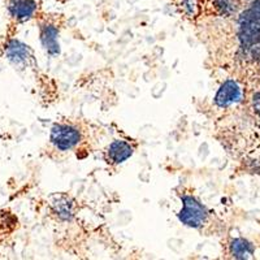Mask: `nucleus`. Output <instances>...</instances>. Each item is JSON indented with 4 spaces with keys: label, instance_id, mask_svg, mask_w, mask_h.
I'll use <instances>...</instances> for the list:
<instances>
[{
    "label": "nucleus",
    "instance_id": "423d86ee",
    "mask_svg": "<svg viewBox=\"0 0 260 260\" xmlns=\"http://www.w3.org/2000/svg\"><path fill=\"white\" fill-rule=\"evenodd\" d=\"M9 13L18 21H27L36 15L37 3L34 0H11Z\"/></svg>",
    "mask_w": 260,
    "mask_h": 260
},
{
    "label": "nucleus",
    "instance_id": "9d476101",
    "mask_svg": "<svg viewBox=\"0 0 260 260\" xmlns=\"http://www.w3.org/2000/svg\"><path fill=\"white\" fill-rule=\"evenodd\" d=\"M8 56L15 64L26 62L31 57V52L27 46L22 45L20 42H12L8 48Z\"/></svg>",
    "mask_w": 260,
    "mask_h": 260
},
{
    "label": "nucleus",
    "instance_id": "39448f33",
    "mask_svg": "<svg viewBox=\"0 0 260 260\" xmlns=\"http://www.w3.org/2000/svg\"><path fill=\"white\" fill-rule=\"evenodd\" d=\"M133 146L125 142V141H121V139L113 141L110 145V147L107 148V159H108L111 164H115V166H118V164L126 161L129 157L133 156Z\"/></svg>",
    "mask_w": 260,
    "mask_h": 260
},
{
    "label": "nucleus",
    "instance_id": "f03ea898",
    "mask_svg": "<svg viewBox=\"0 0 260 260\" xmlns=\"http://www.w3.org/2000/svg\"><path fill=\"white\" fill-rule=\"evenodd\" d=\"M181 201L182 208L178 212V220L183 225L192 229H199L203 226L208 219V211L203 204L192 195H183L181 197Z\"/></svg>",
    "mask_w": 260,
    "mask_h": 260
},
{
    "label": "nucleus",
    "instance_id": "6e6552de",
    "mask_svg": "<svg viewBox=\"0 0 260 260\" xmlns=\"http://www.w3.org/2000/svg\"><path fill=\"white\" fill-rule=\"evenodd\" d=\"M255 248L252 243L245 238H236L231 243V252L236 259H250L254 255Z\"/></svg>",
    "mask_w": 260,
    "mask_h": 260
},
{
    "label": "nucleus",
    "instance_id": "9b49d317",
    "mask_svg": "<svg viewBox=\"0 0 260 260\" xmlns=\"http://www.w3.org/2000/svg\"><path fill=\"white\" fill-rule=\"evenodd\" d=\"M215 8L219 11V13L224 17H229L237 11L236 0H213Z\"/></svg>",
    "mask_w": 260,
    "mask_h": 260
},
{
    "label": "nucleus",
    "instance_id": "20e7f679",
    "mask_svg": "<svg viewBox=\"0 0 260 260\" xmlns=\"http://www.w3.org/2000/svg\"><path fill=\"white\" fill-rule=\"evenodd\" d=\"M242 96V91L238 83L233 80L225 81L215 96V104L220 108H226L234 103H238Z\"/></svg>",
    "mask_w": 260,
    "mask_h": 260
},
{
    "label": "nucleus",
    "instance_id": "f257e3e1",
    "mask_svg": "<svg viewBox=\"0 0 260 260\" xmlns=\"http://www.w3.org/2000/svg\"><path fill=\"white\" fill-rule=\"evenodd\" d=\"M238 38L243 48L260 39V0H255L245 12L241 13L238 18Z\"/></svg>",
    "mask_w": 260,
    "mask_h": 260
},
{
    "label": "nucleus",
    "instance_id": "1a4fd4ad",
    "mask_svg": "<svg viewBox=\"0 0 260 260\" xmlns=\"http://www.w3.org/2000/svg\"><path fill=\"white\" fill-rule=\"evenodd\" d=\"M52 211L61 220H71L74 215V204L68 197H59L52 202Z\"/></svg>",
    "mask_w": 260,
    "mask_h": 260
},
{
    "label": "nucleus",
    "instance_id": "ddd939ff",
    "mask_svg": "<svg viewBox=\"0 0 260 260\" xmlns=\"http://www.w3.org/2000/svg\"><path fill=\"white\" fill-rule=\"evenodd\" d=\"M252 107H254V111L256 112V115L260 117V92H256L252 96Z\"/></svg>",
    "mask_w": 260,
    "mask_h": 260
},
{
    "label": "nucleus",
    "instance_id": "f8f14e48",
    "mask_svg": "<svg viewBox=\"0 0 260 260\" xmlns=\"http://www.w3.org/2000/svg\"><path fill=\"white\" fill-rule=\"evenodd\" d=\"M245 50L248 56L252 57V59L256 60V61H260V39L254 42L252 45L245 47Z\"/></svg>",
    "mask_w": 260,
    "mask_h": 260
},
{
    "label": "nucleus",
    "instance_id": "0eeeda50",
    "mask_svg": "<svg viewBox=\"0 0 260 260\" xmlns=\"http://www.w3.org/2000/svg\"><path fill=\"white\" fill-rule=\"evenodd\" d=\"M41 42L50 55H57L60 52L59 30L53 25L46 24L41 27Z\"/></svg>",
    "mask_w": 260,
    "mask_h": 260
},
{
    "label": "nucleus",
    "instance_id": "7ed1b4c3",
    "mask_svg": "<svg viewBox=\"0 0 260 260\" xmlns=\"http://www.w3.org/2000/svg\"><path fill=\"white\" fill-rule=\"evenodd\" d=\"M82 139V134L78 127L68 124H56L51 129L50 141L53 147L59 151L73 150Z\"/></svg>",
    "mask_w": 260,
    "mask_h": 260
}]
</instances>
